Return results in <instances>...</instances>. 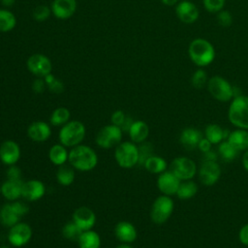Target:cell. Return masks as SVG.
<instances>
[{
    "label": "cell",
    "mask_w": 248,
    "mask_h": 248,
    "mask_svg": "<svg viewBox=\"0 0 248 248\" xmlns=\"http://www.w3.org/2000/svg\"><path fill=\"white\" fill-rule=\"evenodd\" d=\"M27 136L33 141L43 142L50 138L51 128L46 122L35 121L28 126Z\"/></svg>",
    "instance_id": "19"
},
{
    "label": "cell",
    "mask_w": 248,
    "mask_h": 248,
    "mask_svg": "<svg viewBox=\"0 0 248 248\" xmlns=\"http://www.w3.org/2000/svg\"><path fill=\"white\" fill-rule=\"evenodd\" d=\"M123 131L119 126L108 124L102 127L96 135L95 141L101 148L108 149L117 146L122 140Z\"/></svg>",
    "instance_id": "8"
},
{
    "label": "cell",
    "mask_w": 248,
    "mask_h": 248,
    "mask_svg": "<svg viewBox=\"0 0 248 248\" xmlns=\"http://www.w3.org/2000/svg\"><path fill=\"white\" fill-rule=\"evenodd\" d=\"M48 87V89L53 92V93H56V94H60L64 91V84L61 80L57 79L56 78L49 83L46 85Z\"/></svg>",
    "instance_id": "44"
},
{
    "label": "cell",
    "mask_w": 248,
    "mask_h": 248,
    "mask_svg": "<svg viewBox=\"0 0 248 248\" xmlns=\"http://www.w3.org/2000/svg\"><path fill=\"white\" fill-rule=\"evenodd\" d=\"M198 190H199V187L197 183L194 182L192 179L183 180L180 182L175 195L180 200H189L197 194Z\"/></svg>",
    "instance_id": "30"
},
{
    "label": "cell",
    "mask_w": 248,
    "mask_h": 248,
    "mask_svg": "<svg viewBox=\"0 0 248 248\" xmlns=\"http://www.w3.org/2000/svg\"><path fill=\"white\" fill-rule=\"evenodd\" d=\"M180 182L181 181L170 170H165L160 173L157 178V187L162 195L170 197L176 194Z\"/></svg>",
    "instance_id": "16"
},
{
    "label": "cell",
    "mask_w": 248,
    "mask_h": 248,
    "mask_svg": "<svg viewBox=\"0 0 248 248\" xmlns=\"http://www.w3.org/2000/svg\"><path fill=\"white\" fill-rule=\"evenodd\" d=\"M139 152H140V160L139 164L143 165L144 161L152 154V146L150 145L149 142H142L140 143V146H139Z\"/></svg>",
    "instance_id": "40"
},
{
    "label": "cell",
    "mask_w": 248,
    "mask_h": 248,
    "mask_svg": "<svg viewBox=\"0 0 248 248\" xmlns=\"http://www.w3.org/2000/svg\"><path fill=\"white\" fill-rule=\"evenodd\" d=\"M28 71L37 78H44L52 71V63L50 59L42 53H34L30 55L26 61Z\"/></svg>",
    "instance_id": "10"
},
{
    "label": "cell",
    "mask_w": 248,
    "mask_h": 248,
    "mask_svg": "<svg viewBox=\"0 0 248 248\" xmlns=\"http://www.w3.org/2000/svg\"><path fill=\"white\" fill-rule=\"evenodd\" d=\"M226 140L238 152L245 151L248 149V130H233L232 132H230Z\"/></svg>",
    "instance_id": "24"
},
{
    "label": "cell",
    "mask_w": 248,
    "mask_h": 248,
    "mask_svg": "<svg viewBox=\"0 0 248 248\" xmlns=\"http://www.w3.org/2000/svg\"><path fill=\"white\" fill-rule=\"evenodd\" d=\"M230 123L237 129L248 130V96H234L228 109Z\"/></svg>",
    "instance_id": "3"
},
{
    "label": "cell",
    "mask_w": 248,
    "mask_h": 248,
    "mask_svg": "<svg viewBox=\"0 0 248 248\" xmlns=\"http://www.w3.org/2000/svg\"><path fill=\"white\" fill-rule=\"evenodd\" d=\"M115 237L122 243H132L138 237L136 227L128 221H120L114 228Z\"/></svg>",
    "instance_id": "20"
},
{
    "label": "cell",
    "mask_w": 248,
    "mask_h": 248,
    "mask_svg": "<svg viewBox=\"0 0 248 248\" xmlns=\"http://www.w3.org/2000/svg\"><path fill=\"white\" fill-rule=\"evenodd\" d=\"M126 114L124 113L123 110L121 109H117L115 111L112 112L111 116H110V120H111V124L119 126L121 128V126L123 125V123L126 120Z\"/></svg>",
    "instance_id": "41"
},
{
    "label": "cell",
    "mask_w": 248,
    "mask_h": 248,
    "mask_svg": "<svg viewBox=\"0 0 248 248\" xmlns=\"http://www.w3.org/2000/svg\"><path fill=\"white\" fill-rule=\"evenodd\" d=\"M50 14H51L50 6H47V5H38L33 10L32 16H33V18L36 21L42 22V21L46 20L49 17Z\"/></svg>",
    "instance_id": "37"
},
{
    "label": "cell",
    "mask_w": 248,
    "mask_h": 248,
    "mask_svg": "<svg viewBox=\"0 0 248 248\" xmlns=\"http://www.w3.org/2000/svg\"><path fill=\"white\" fill-rule=\"evenodd\" d=\"M20 218L11 203H6L0 208V223L7 228H11L18 223Z\"/></svg>",
    "instance_id": "27"
},
{
    "label": "cell",
    "mask_w": 248,
    "mask_h": 248,
    "mask_svg": "<svg viewBox=\"0 0 248 248\" xmlns=\"http://www.w3.org/2000/svg\"><path fill=\"white\" fill-rule=\"evenodd\" d=\"M191 61L198 67H206L215 59V48L213 45L202 38L194 39L188 47Z\"/></svg>",
    "instance_id": "2"
},
{
    "label": "cell",
    "mask_w": 248,
    "mask_h": 248,
    "mask_svg": "<svg viewBox=\"0 0 248 248\" xmlns=\"http://www.w3.org/2000/svg\"><path fill=\"white\" fill-rule=\"evenodd\" d=\"M0 3L3 7H12L15 3H16V0H0Z\"/></svg>",
    "instance_id": "50"
},
{
    "label": "cell",
    "mask_w": 248,
    "mask_h": 248,
    "mask_svg": "<svg viewBox=\"0 0 248 248\" xmlns=\"http://www.w3.org/2000/svg\"><path fill=\"white\" fill-rule=\"evenodd\" d=\"M207 81H208L207 74L202 68L196 70L191 77V84L193 87L197 89H201L204 87L207 84Z\"/></svg>",
    "instance_id": "36"
},
{
    "label": "cell",
    "mask_w": 248,
    "mask_h": 248,
    "mask_svg": "<svg viewBox=\"0 0 248 248\" xmlns=\"http://www.w3.org/2000/svg\"><path fill=\"white\" fill-rule=\"evenodd\" d=\"M129 137L131 141L135 143H142L146 140L149 135V127L148 125L142 120H136L132 123L129 131Z\"/></svg>",
    "instance_id": "23"
},
{
    "label": "cell",
    "mask_w": 248,
    "mask_h": 248,
    "mask_svg": "<svg viewBox=\"0 0 248 248\" xmlns=\"http://www.w3.org/2000/svg\"><path fill=\"white\" fill-rule=\"evenodd\" d=\"M46 86V84L45 82L44 78H38L32 83V89L36 93H42L45 90Z\"/></svg>",
    "instance_id": "46"
},
{
    "label": "cell",
    "mask_w": 248,
    "mask_h": 248,
    "mask_svg": "<svg viewBox=\"0 0 248 248\" xmlns=\"http://www.w3.org/2000/svg\"><path fill=\"white\" fill-rule=\"evenodd\" d=\"M224 129L218 124H209L205 127L204 138L207 139L212 144H219L225 140Z\"/></svg>",
    "instance_id": "33"
},
{
    "label": "cell",
    "mask_w": 248,
    "mask_h": 248,
    "mask_svg": "<svg viewBox=\"0 0 248 248\" xmlns=\"http://www.w3.org/2000/svg\"><path fill=\"white\" fill-rule=\"evenodd\" d=\"M174 203L170 196L161 195L155 199L150 209V218L153 223L162 225L166 223L172 214Z\"/></svg>",
    "instance_id": "7"
},
{
    "label": "cell",
    "mask_w": 248,
    "mask_h": 248,
    "mask_svg": "<svg viewBox=\"0 0 248 248\" xmlns=\"http://www.w3.org/2000/svg\"><path fill=\"white\" fill-rule=\"evenodd\" d=\"M77 8V0H52L50 4L51 15L61 20L71 18L75 15Z\"/></svg>",
    "instance_id": "14"
},
{
    "label": "cell",
    "mask_w": 248,
    "mask_h": 248,
    "mask_svg": "<svg viewBox=\"0 0 248 248\" xmlns=\"http://www.w3.org/2000/svg\"><path fill=\"white\" fill-rule=\"evenodd\" d=\"M32 233V229L27 223L18 222L10 228L8 241L14 247H22L30 241Z\"/></svg>",
    "instance_id": "11"
},
{
    "label": "cell",
    "mask_w": 248,
    "mask_h": 248,
    "mask_svg": "<svg viewBox=\"0 0 248 248\" xmlns=\"http://www.w3.org/2000/svg\"><path fill=\"white\" fill-rule=\"evenodd\" d=\"M16 25V17L13 12L8 9H0V32L8 33Z\"/></svg>",
    "instance_id": "29"
},
{
    "label": "cell",
    "mask_w": 248,
    "mask_h": 248,
    "mask_svg": "<svg viewBox=\"0 0 248 248\" xmlns=\"http://www.w3.org/2000/svg\"><path fill=\"white\" fill-rule=\"evenodd\" d=\"M75 169L70 165H62L56 171V180L62 186H70L75 180Z\"/></svg>",
    "instance_id": "31"
},
{
    "label": "cell",
    "mask_w": 248,
    "mask_h": 248,
    "mask_svg": "<svg viewBox=\"0 0 248 248\" xmlns=\"http://www.w3.org/2000/svg\"><path fill=\"white\" fill-rule=\"evenodd\" d=\"M202 4L207 12L217 14L224 9L226 0H202Z\"/></svg>",
    "instance_id": "38"
},
{
    "label": "cell",
    "mask_w": 248,
    "mask_h": 248,
    "mask_svg": "<svg viewBox=\"0 0 248 248\" xmlns=\"http://www.w3.org/2000/svg\"><path fill=\"white\" fill-rule=\"evenodd\" d=\"M82 232L83 231L74 221L65 224L62 228L63 236L69 240L78 241Z\"/></svg>",
    "instance_id": "35"
},
{
    "label": "cell",
    "mask_w": 248,
    "mask_h": 248,
    "mask_svg": "<svg viewBox=\"0 0 248 248\" xmlns=\"http://www.w3.org/2000/svg\"><path fill=\"white\" fill-rule=\"evenodd\" d=\"M68 162L75 170L90 171L97 167L98 155L92 147L80 143L69 151Z\"/></svg>",
    "instance_id": "1"
},
{
    "label": "cell",
    "mask_w": 248,
    "mask_h": 248,
    "mask_svg": "<svg viewBox=\"0 0 248 248\" xmlns=\"http://www.w3.org/2000/svg\"><path fill=\"white\" fill-rule=\"evenodd\" d=\"M46 193L45 184L39 179H30L22 183L21 197L28 202L39 201Z\"/></svg>",
    "instance_id": "17"
},
{
    "label": "cell",
    "mask_w": 248,
    "mask_h": 248,
    "mask_svg": "<svg viewBox=\"0 0 248 248\" xmlns=\"http://www.w3.org/2000/svg\"><path fill=\"white\" fill-rule=\"evenodd\" d=\"M78 248H100L101 237L93 230L83 231L78 240Z\"/></svg>",
    "instance_id": "26"
},
{
    "label": "cell",
    "mask_w": 248,
    "mask_h": 248,
    "mask_svg": "<svg viewBox=\"0 0 248 248\" xmlns=\"http://www.w3.org/2000/svg\"><path fill=\"white\" fill-rule=\"evenodd\" d=\"M211 145H212V143L207 139L202 137V139L200 140V142L198 144V148L201 150V152L205 153L211 149Z\"/></svg>",
    "instance_id": "47"
},
{
    "label": "cell",
    "mask_w": 248,
    "mask_h": 248,
    "mask_svg": "<svg viewBox=\"0 0 248 248\" xmlns=\"http://www.w3.org/2000/svg\"><path fill=\"white\" fill-rule=\"evenodd\" d=\"M161 2L166 6H174L178 3V0H161Z\"/></svg>",
    "instance_id": "51"
},
{
    "label": "cell",
    "mask_w": 248,
    "mask_h": 248,
    "mask_svg": "<svg viewBox=\"0 0 248 248\" xmlns=\"http://www.w3.org/2000/svg\"><path fill=\"white\" fill-rule=\"evenodd\" d=\"M238 239L241 244L248 247V223L240 228L238 232Z\"/></svg>",
    "instance_id": "45"
},
{
    "label": "cell",
    "mask_w": 248,
    "mask_h": 248,
    "mask_svg": "<svg viewBox=\"0 0 248 248\" xmlns=\"http://www.w3.org/2000/svg\"><path fill=\"white\" fill-rule=\"evenodd\" d=\"M11 204H12L13 208L16 210V212L20 217L26 215V214L28 213V211H29V207L27 206V204L24 203L23 202L18 201V200H17V201H15V202H12Z\"/></svg>",
    "instance_id": "43"
},
{
    "label": "cell",
    "mask_w": 248,
    "mask_h": 248,
    "mask_svg": "<svg viewBox=\"0 0 248 248\" xmlns=\"http://www.w3.org/2000/svg\"><path fill=\"white\" fill-rule=\"evenodd\" d=\"M73 221L82 230L88 231L96 224V215L94 211L87 206H80L73 213Z\"/></svg>",
    "instance_id": "18"
},
{
    "label": "cell",
    "mask_w": 248,
    "mask_h": 248,
    "mask_svg": "<svg viewBox=\"0 0 248 248\" xmlns=\"http://www.w3.org/2000/svg\"><path fill=\"white\" fill-rule=\"evenodd\" d=\"M0 195H1V185H0Z\"/></svg>",
    "instance_id": "54"
},
{
    "label": "cell",
    "mask_w": 248,
    "mask_h": 248,
    "mask_svg": "<svg viewBox=\"0 0 248 248\" xmlns=\"http://www.w3.org/2000/svg\"><path fill=\"white\" fill-rule=\"evenodd\" d=\"M22 180L7 179L1 185V195L10 202L17 201L21 197Z\"/></svg>",
    "instance_id": "22"
},
{
    "label": "cell",
    "mask_w": 248,
    "mask_h": 248,
    "mask_svg": "<svg viewBox=\"0 0 248 248\" xmlns=\"http://www.w3.org/2000/svg\"><path fill=\"white\" fill-rule=\"evenodd\" d=\"M143 167L150 173L160 174L165 170H167L168 164L163 157H160L157 155H151L144 161Z\"/></svg>",
    "instance_id": "28"
},
{
    "label": "cell",
    "mask_w": 248,
    "mask_h": 248,
    "mask_svg": "<svg viewBox=\"0 0 248 248\" xmlns=\"http://www.w3.org/2000/svg\"><path fill=\"white\" fill-rule=\"evenodd\" d=\"M175 15L181 22L191 24L199 18L200 12L198 7L193 2L183 0L175 5Z\"/></svg>",
    "instance_id": "15"
},
{
    "label": "cell",
    "mask_w": 248,
    "mask_h": 248,
    "mask_svg": "<svg viewBox=\"0 0 248 248\" xmlns=\"http://www.w3.org/2000/svg\"><path fill=\"white\" fill-rule=\"evenodd\" d=\"M202 139V133L198 129L192 127L183 129L179 136L180 144L183 146V148L189 151L198 148V144Z\"/></svg>",
    "instance_id": "21"
},
{
    "label": "cell",
    "mask_w": 248,
    "mask_h": 248,
    "mask_svg": "<svg viewBox=\"0 0 248 248\" xmlns=\"http://www.w3.org/2000/svg\"><path fill=\"white\" fill-rule=\"evenodd\" d=\"M0 248H10L9 246H7V245H1L0 246Z\"/></svg>",
    "instance_id": "53"
},
{
    "label": "cell",
    "mask_w": 248,
    "mask_h": 248,
    "mask_svg": "<svg viewBox=\"0 0 248 248\" xmlns=\"http://www.w3.org/2000/svg\"><path fill=\"white\" fill-rule=\"evenodd\" d=\"M238 151L234 149L227 140H223L218 144V155L225 162H232L237 156Z\"/></svg>",
    "instance_id": "34"
},
{
    "label": "cell",
    "mask_w": 248,
    "mask_h": 248,
    "mask_svg": "<svg viewBox=\"0 0 248 248\" xmlns=\"http://www.w3.org/2000/svg\"><path fill=\"white\" fill-rule=\"evenodd\" d=\"M7 179H12V180H21V170L16 165H12L9 166L7 171Z\"/></svg>",
    "instance_id": "42"
},
{
    "label": "cell",
    "mask_w": 248,
    "mask_h": 248,
    "mask_svg": "<svg viewBox=\"0 0 248 248\" xmlns=\"http://www.w3.org/2000/svg\"><path fill=\"white\" fill-rule=\"evenodd\" d=\"M170 170L180 180H190L197 173V165L196 163L185 156H180L174 158L170 165Z\"/></svg>",
    "instance_id": "9"
},
{
    "label": "cell",
    "mask_w": 248,
    "mask_h": 248,
    "mask_svg": "<svg viewBox=\"0 0 248 248\" xmlns=\"http://www.w3.org/2000/svg\"><path fill=\"white\" fill-rule=\"evenodd\" d=\"M71 112L70 110L65 107H59L56 108L50 114L49 122L52 126L59 127L65 125L67 122L70 121Z\"/></svg>",
    "instance_id": "32"
},
{
    "label": "cell",
    "mask_w": 248,
    "mask_h": 248,
    "mask_svg": "<svg viewBox=\"0 0 248 248\" xmlns=\"http://www.w3.org/2000/svg\"><path fill=\"white\" fill-rule=\"evenodd\" d=\"M48 159L55 166L65 165L69 159V151L67 147L61 143L52 145L48 150Z\"/></svg>",
    "instance_id": "25"
},
{
    "label": "cell",
    "mask_w": 248,
    "mask_h": 248,
    "mask_svg": "<svg viewBox=\"0 0 248 248\" xmlns=\"http://www.w3.org/2000/svg\"><path fill=\"white\" fill-rule=\"evenodd\" d=\"M216 19H217L218 24L220 26H222V27H229L232 23V14L229 11L224 10V9L217 13Z\"/></svg>",
    "instance_id": "39"
},
{
    "label": "cell",
    "mask_w": 248,
    "mask_h": 248,
    "mask_svg": "<svg viewBox=\"0 0 248 248\" xmlns=\"http://www.w3.org/2000/svg\"><path fill=\"white\" fill-rule=\"evenodd\" d=\"M241 163H242L243 169H244L246 171H248V149L244 151V153H243V155H242Z\"/></svg>",
    "instance_id": "49"
},
{
    "label": "cell",
    "mask_w": 248,
    "mask_h": 248,
    "mask_svg": "<svg viewBox=\"0 0 248 248\" xmlns=\"http://www.w3.org/2000/svg\"><path fill=\"white\" fill-rule=\"evenodd\" d=\"M114 158L119 167L123 169H132L139 164V146L133 141L120 142L115 147Z\"/></svg>",
    "instance_id": "5"
},
{
    "label": "cell",
    "mask_w": 248,
    "mask_h": 248,
    "mask_svg": "<svg viewBox=\"0 0 248 248\" xmlns=\"http://www.w3.org/2000/svg\"><path fill=\"white\" fill-rule=\"evenodd\" d=\"M203 160H209V161H216V158H217V154L212 150L210 149L209 151L203 153Z\"/></svg>",
    "instance_id": "48"
},
{
    "label": "cell",
    "mask_w": 248,
    "mask_h": 248,
    "mask_svg": "<svg viewBox=\"0 0 248 248\" xmlns=\"http://www.w3.org/2000/svg\"><path fill=\"white\" fill-rule=\"evenodd\" d=\"M206 87L209 94L219 102H229L234 97L233 87L221 76H213L208 78Z\"/></svg>",
    "instance_id": "6"
},
{
    "label": "cell",
    "mask_w": 248,
    "mask_h": 248,
    "mask_svg": "<svg viewBox=\"0 0 248 248\" xmlns=\"http://www.w3.org/2000/svg\"><path fill=\"white\" fill-rule=\"evenodd\" d=\"M116 248H134V247L128 243H122V244H119L118 246H116Z\"/></svg>",
    "instance_id": "52"
},
{
    "label": "cell",
    "mask_w": 248,
    "mask_h": 248,
    "mask_svg": "<svg viewBox=\"0 0 248 248\" xmlns=\"http://www.w3.org/2000/svg\"><path fill=\"white\" fill-rule=\"evenodd\" d=\"M20 147L15 140H7L0 145V161L8 167L16 165L20 159Z\"/></svg>",
    "instance_id": "13"
},
{
    "label": "cell",
    "mask_w": 248,
    "mask_h": 248,
    "mask_svg": "<svg viewBox=\"0 0 248 248\" xmlns=\"http://www.w3.org/2000/svg\"><path fill=\"white\" fill-rule=\"evenodd\" d=\"M199 179L204 186L214 185L221 176V168L216 161L203 160L198 170Z\"/></svg>",
    "instance_id": "12"
},
{
    "label": "cell",
    "mask_w": 248,
    "mask_h": 248,
    "mask_svg": "<svg viewBox=\"0 0 248 248\" xmlns=\"http://www.w3.org/2000/svg\"><path fill=\"white\" fill-rule=\"evenodd\" d=\"M85 134L86 129L82 122L78 120H70L59 130V142L66 147L72 148L82 142Z\"/></svg>",
    "instance_id": "4"
}]
</instances>
